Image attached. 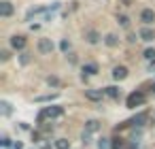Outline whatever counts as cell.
<instances>
[{"label": "cell", "instance_id": "cell-7", "mask_svg": "<svg viewBox=\"0 0 155 149\" xmlns=\"http://www.w3.org/2000/svg\"><path fill=\"white\" fill-rule=\"evenodd\" d=\"M140 19H142V22L149 26V24H153V22H155V13H153L151 9H144V11L140 13Z\"/></svg>", "mask_w": 155, "mask_h": 149}, {"label": "cell", "instance_id": "cell-19", "mask_svg": "<svg viewBox=\"0 0 155 149\" xmlns=\"http://www.w3.org/2000/svg\"><path fill=\"white\" fill-rule=\"evenodd\" d=\"M98 149H108V138H100L98 141Z\"/></svg>", "mask_w": 155, "mask_h": 149}, {"label": "cell", "instance_id": "cell-8", "mask_svg": "<svg viewBox=\"0 0 155 149\" xmlns=\"http://www.w3.org/2000/svg\"><path fill=\"white\" fill-rule=\"evenodd\" d=\"M138 36H140L142 41H147V43H149V41H153V39H155V32H153L151 28H147V26H144V28L138 32Z\"/></svg>", "mask_w": 155, "mask_h": 149}, {"label": "cell", "instance_id": "cell-14", "mask_svg": "<svg viewBox=\"0 0 155 149\" xmlns=\"http://www.w3.org/2000/svg\"><path fill=\"white\" fill-rule=\"evenodd\" d=\"M55 149H70V141H66V138H58V141H55Z\"/></svg>", "mask_w": 155, "mask_h": 149}, {"label": "cell", "instance_id": "cell-23", "mask_svg": "<svg viewBox=\"0 0 155 149\" xmlns=\"http://www.w3.org/2000/svg\"><path fill=\"white\" fill-rule=\"evenodd\" d=\"M60 49H62V51H68V49H70V43H68V41H62V43H60Z\"/></svg>", "mask_w": 155, "mask_h": 149}, {"label": "cell", "instance_id": "cell-21", "mask_svg": "<svg viewBox=\"0 0 155 149\" xmlns=\"http://www.w3.org/2000/svg\"><path fill=\"white\" fill-rule=\"evenodd\" d=\"M144 58L147 60H155V49H147L144 51Z\"/></svg>", "mask_w": 155, "mask_h": 149}, {"label": "cell", "instance_id": "cell-2", "mask_svg": "<svg viewBox=\"0 0 155 149\" xmlns=\"http://www.w3.org/2000/svg\"><path fill=\"white\" fill-rule=\"evenodd\" d=\"M144 100H147V96L142 94V92H132L130 96H127V107L130 109H134V107H138V104H144Z\"/></svg>", "mask_w": 155, "mask_h": 149}, {"label": "cell", "instance_id": "cell-18", "mask_svg": "<svg viewBox=\"0 0 155 149\" xmlns=\"http://www.w3.org/2000/svg\"><path fill=\"white\" fill-rule=\"evenodd\" d=\"M55 98H58V94H49V96H38L36 100L38 102H49V100H55Z\"/></svg>", "mask_w": 155, "mask_h": 149}, {"label": "cell", "instance_id": "cell-26", "mask_svg": "<svg viewBox=\"0 0 155 149\" xmlns=\"http://www.w3.org/2000/svg\"><path fill=\"white\" fill-rule=\"evenodd\" d=\"M47 81H49V85H58V79H55V77H49Z\"/></svg>", "mask_w": 155, "mask_h": 149}, {"label": "cell", "instance_id": "cell-27", "mask_svg": "<svg viewBox=\"0 0 155 149\" xmlns=\"http://www.w3.org/2000/svg\"><path fill=\"white\" fill-rule=\"evenodd\" d=\"M13 149H24V145H21L19 141H15V143H13Z\"/></svg>", "mask_w": 155, "mask_h": 149}, {"label": "cell", "instance_id": "cell-16", "mask_svg": "<svg viewBox=\"0 0 155 149\" xmlns=\"http://www.w3.org/2000/svg\"><path fill=\"white\" fill-rule=\"evenodd\" d=\"M104 43H106L108 47H115V45H117V36H115V34H106Z\"/></svg>", "mask_w": 155, "mask_h": 149}, {"label": "cell", "instance_id": "cell-11", "mask_svg": "<svg viewBox=\"0 0 155 149\" xmlns=\"http://www.w3.org/2000/svg\"><path fill=\"white\" fill-rule=\"evenodd\" d=\"M104 94H106L108 98L117 100V98H119V94H121V90H119V87H115V85H110V87H106V90H104Z\"/></svg>", "mask_w": 155, "mask_h": 149}, {"label": "cell", "instance_id": "cell-22", "mask_svg": "<svg viewBox=\"0 0 155 149\" xmlns=\"http://www.w3.org/2000/svg\"><path fill=\"white\" fill-rule=\"evenodd\" d=\"M19 62H21V64H28V62H30V53H21V56H19Z\"/></svg>", "mask_w": 155, "mask_h": 149}, {"label": "cell", "instance_id": "cell-6", "mask_svg": "<svg viewBox=\"0 0 155 149\" xmlns=\"http://www.w3.org/2000/svg\"><path fill=\"white\" fill-rule=\"evenodd\" d=\"M102 94H104V90H85V98L87 100H100L102 98Z\"/></svg>", "mask_w": 155, "mask_h": 149}, {"label": "cell", "instance_id": "cell-10", "mask_svg": "<svg viewBox=\"0 0 155 149\" xmlns=\"http://www.w3.org/2000/svg\"><path fill=\"white\" fill-rule=\"evenodd\" d=\"M11 47L13 49H24L26 47V39L24 36H11Z\"/></svg>", "mask_w": 155, "mask_h": 149}, {"label": "cell", "instance_id": "cell-13", "mask_svg": "<svg viewBox=\"0 0 155 149\" xmlns=\"http://www.w3.org/2000/svg\"><path fill=\"white\" fill-rule=\"evenodd\" d=\"M98 41H100V34H98L96 30H89V32H87V43H91V45H96Z\"/></svg>", "mask_w": 155, "mask_h": 149}, {"label": "cell", "instance_id": "cell-9", "mask_svg": "<svg viewBox=\"0 0 155 149\" xmlns=\"http://www.w3.org/2000/svg\"><path fill=\"white\" fill-rule=\"evenodd\" d=\"M113 77H115L117 81L125 79V77H127V68H125V66H115V68H113Z\"/></svg>", "mask_w": 155, "mask_h": 149}, {"label": "cell", "instance_id": "cell-12", "mask_svg": "<svg viewBox=\"0 0 155 149\" xmlns=\"http://www.w3.org/2000/svg\"><path fill=\"white\" fill-rule=\"evenodd\" d=\"M98 130H100V121L89 119V121L85 124V132H89V134H91V132H98Z\"/></svg>", "mask_w": 155, "mask_h": 149}, {"label": "cell", "instance_id": "cell-1", "mask_svg": "<svg viewBox=\"0 0 155 149\" xmlns=\"http://www.w3.org/2000/svg\"><path fill=\"white\" fill-rule=\"evenodd\" d=\"M62 115H64V109H62V107H45V109L38 113V121L53 119V117H62Z\"/></svg>", "mask_w": 155, "mask_h": 149}, {"label": "cell", "instance_id": "cell-17", "mask_svg": "<svg viewBox=\"0 0 155 149\" xmlns=\"http://www.w3.org/2000/svg\"><path fill=\"white\" fill-rule=\"evenodd\" d=\"M0 107H2V115H11V104H9L7 100L0 102Z\"/></svg>", "mask_w": 155, "mask_h": 149}, {"label": "cell", "instance_id": "cell-28", "mask_svg": "<svg viewBox=\"0 0 155 149\" xmlns=\"http://www.w3.org/2000/svg\"><path fill=\"white\" fill-rule=\"evenodd\" d=\"M153 90H155V87H153Z\"/></svg>", "mask_w": 155, "mask_h": 149}, {"label": "cell", "instance_id": "cell-3", "mask_svg": "<svg viewBox=\"0 0 155 149\" xmlns=\"http://www.w3.org/2000/svg\"><path fill=\"white\" fill-rule=\"evenodd\" d=\"M38 51H41V53H51V51H53V43H51L49 39H41V41H38Z\"/></svg>", "mask_w": 155, "mask_h": 149}, {"label": "cell", "instance_id": "cell-20", "mask_svg": "<svg viewBox=\"0 0 155 149\" xmlns=\"http://www.w3.org/2000/svg\"><path fill=\"white\" fill-rule=\"evenodd\" d=\"M119 24H121L123 28H127V26H130V19H127L125 15H119Z\"/></svg>", "mask_w": 155, "mask_h": 149}, {"label": "cell", "instance_id": "cell-24", "mask_svg": "<svg viewBox=\"0 0 155 149\" xmlns=\"http://www.w3.org/2000/svg\"><path fill=\"white\" fill-rule=\"evenodd\" d=\"M0 145H2V147H7V149H9V147H11V141H9L7 136H2V141H0Z\"/></svg>", "mask_w": 155, "mask_h": 149}, {"label": "cell", "instance_id": "cell-4", "mask_svg": "<svg viewBox=\"0 0 155 149\" xmlns=\"http://www.w3.org/2000/svg\"><path fill=\"white\" fill-rule=\"evenodd\" d=\"M147 119H149V115H147V113H138V115H136V117H132L127 124H130V126H138V128H142Z\"/></svg>", "mask_w": 155, "mask_h": 149}, {"label": "cell", "instance_id": "cell-15", "mask_svg": "<svg viewBox=\"0 0 155 149\" xmlns=\"http://www.w3.org/2000/svg\"><path fill=\"white\" fill-rule=\"evenodd\" d=\"M83 73H85V75H96V73H98V66H96V64H85V66H83Z\"/></svg>", "mask_w": 155, "mask_h": 149}, {"label": "cell", "instance_id": "cell-5", "mask_svg": "<svg viewBox=\"0 0 155 149\" xmlns=\"http://www.w3.org/2000/svg\"><path fill=\"white\" fill-rule=\"evenodd\" d=\"M0 15H2V17H11L13 15V5L7 2V0H5V2H0Z\"/></svg>", "mask_w": 155, "mask_h": 149}, {"label": "cell", "instance_id": "cell-25", "mask_svg": "<svg viewBox=\"0 0 155 149\" xmlns=\"http://www.w3.org/2000/svg\"><path fill=\"white\" fill-rule=\"evenodd\" d=\"M89 136H91V134H89V132H85V130H83V136H81V138H83V143H85V145H87V143H89Z\"/></svg>", "mask_w": 155, "mask_h": 149}]
</instances>
